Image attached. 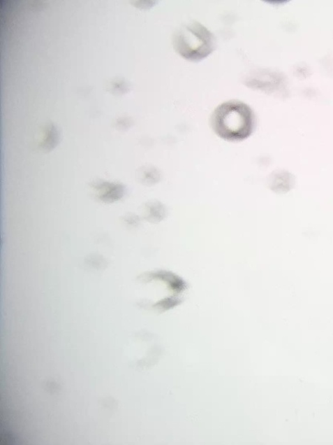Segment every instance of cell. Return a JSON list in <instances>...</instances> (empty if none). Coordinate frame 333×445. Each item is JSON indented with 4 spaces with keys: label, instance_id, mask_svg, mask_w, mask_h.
Instances as JSON below:
<instances>
[{
    "label": "cell",
    "instance_id": "7a4b0ae2",
    "mask_svg": "<svg viewBox=\"0 0 333 445\" xmlns=\"http://www.w3.org/2000/svg\"><path fill=\"white\" fill-rule=\"evenodd\" d=\"M215 45L213 34L197 22L185 24L174 36L175 50L189 61L202 60L214 52Z\"/></svg>",
    "mask_w": 333,
    "mask_h": 445
},
{
    "label": "cell",
    "instance_id": "6da1fadb",
    "mask_svg": "<svg viewBox=\"0 0 333 445\" xmlns=\"http://www.w3.org/2000/svg\"><path fill=\"white\" fill-rule=\"evenodd\" d=\"M212 127L219 138L229 141L248 139L255 127L253 110L246 104L234 100L219 105L212 117Z\"/></svg>",
    "mask_w": 333,
    "mask_h": 445
},
{
    "label": "cell",
    "instance_id": "3957f363",
    "mask_svg": "<svg viewBox=\"0 0 333 445\" xmlns=\"http://www.w3.org/2000/svg\"><path fill=\"white\" fill-rule=\"evenodd\" d=\"M94 188L96 190V193L101 200L105 202H113L121 197L122 188L119 185H115L111 183H98L95 185Z\"/></svg>",
    "mask_w": 333,
    "mask_h": 445
}]
</instances>
